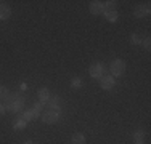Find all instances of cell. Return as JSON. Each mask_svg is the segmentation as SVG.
<instances>
[{"mask_svg": "<svg viewBox=\"0 0 151 144\" xmlns=\"http://www.w3.org/2000/svg\"><path fill=\"white\" fill-rule=\"evenodd\" d=\"M60 115H61V109L60 107H55V109L47 110V112L42 115V120H44L45 123H56L58 118H60Z\"/></svg>", "mask_w": 151, "mask_h": 144, "instance_id": "cell-1", "label": "cell"}, {"mask_svg": "<svg viewBox=\"0 0 151 144\" xmlns=\"http://www.w3.org/2000/svg\"><path fill=\"white\" fill-rule=\"evenodd\" d=\"M109 71H111V74H113V77H121V75L125 72V63L122 59L113 61V63H111Z\"/></svg>", "mask_w": 151, "mask_h": 144, "instance_id": "cell-2", "label": "cell"}, {"mask_svg": "<svg viewBox=\"0 0 151 144\" xmlns=\"http://www.w3.org/2000/svg\"><path fill=\"white\" fill-rule=\"evenodd\" d=\"M103 74H105V66L101 63H95L90 66V75L93 78H101Z\"/></svg>", "mask_w": 151, "mask_h": 144, "instance_id": "cell-3", "label": "cell"}, {"mask_svg": "<svg viewBox=\"0 0 151 144\" xmlns=\"http://www.w3.org/2000/svg\"><path fill=\"white\" fill-rule=\"evenodd\" d=\"M90 11L93 14H101L105 13V3L103 2H98V0H95V2L90 3Z\"/></svg>", "mask_w": 151, "mask_h": 144, "instance_id": "cell-4", "label": "cell"}, {"mask_svg": "<svg viewBox=\"0 0 151 144\" xmlns=\"http://www.w3.org/2000/svg\"><path fill=\"white\" fill-rule=\"evenodd\" d=\"M134 14H135V18H145V16H148V14H150V5H145V6L138 5V6H135Z\"/></svg>", "mask_w": 151, "mask_h": 144, "instance_id": "cell-5", "label": "cell"}, {"mask_svg": "<svg viewBox=\"0 0 151 144\" xmlns=\"http://www.w3.org/2000/svg\"><path fill=\"white\" fill-rule=\"evenodd\" d=\"M116 83V80H114V77H111V75H106V77H101V82H100V85H101L103 90H111Z\"/></svg>", "mask_w": 151, "mask_h": 144, "instance_id": "cell-6", "label": "cell"}, {"mask_svg": "<svg viewBox=\"0 0 151 144\" xmlns=\"http://www.w3.org/2000/svg\"><path fill=\"white\" fill-rule=\"evenodd\" d=\"M12 14V8H10L6 3H0V19H6V18Z\"/></svg>", "mask_w": 151, "mask_h": 144, "instance_id": "cell-7", "label": "cell"}, {"mask_svg": "<svg viewBox=\"0 0 151 144\" xmlns=\"http://www.w3.org/2000/svg\"><path fill=\"white\" fill-rule=\"evenodd\" d=\"M39 99H40L42 104L48 103V99H50V91H48V88H40V90H39Z\"/></svg>", "mask_w": 151, "mask_h": 144, "instance_id": "cell-8", "label": "cell"}, {"mask_svg": "<svg viewBox=\"0 0 151 144\" xmlns=\"http://www.w3.org/2000/svg\"><path fill=\"white\" fill-rule=\"evenodd\" d=\"M105 18L109 23H114V21H117V11L116 10H105Z\"/></svg>", "mask_w": 151, "mask_h": 144, "instance_id": "cell-9", "label": "cell"}, {"mask_svg": "<svg viewBox=\"0 0 151 144\" xmlns=\"http://www.w3.org/2000/svg\"><path fill=\"white\" fill-rule=\"evenodd\" d=\"M73 144H85V136L82 135V133H76V135H73Z\"/></svg>", "mask_w": 151, "mask_h": 144, "instance_id": "cell-10", "label": "cell"}, {"mask_svg": "<svg viewBox=\"0 0 151 144\" xmlns=\"http://www.w3.org/2000/svg\"><path fill=\"white\" fill-rule=\"evenodd\" d=\"M29 110H31L32 117H34V118H37V117H39V114H40V110H42V103L34 104V106H32V109H29Z\"/></svg>", "mask_w": 151, "mask_h": 144, "instance_id": "cell-11", "label": "cell"}, {"mask_svg": "<svg viewBox=\"0 0 151 144\" xmlns=\"http://www.w3.org/2000/svg\"><path fill=\"white\" fill-rule=\"evenodd\" d=\"M134 141L135 144H143V130H137L134 133Z\"/></svg>", "mask_w": 151, "mask_h": 144, "instance_id": "cell-12", "label": "cell"}, {"mask_svg": "<svg viewBox=\"0 0 151 144\" xmlns=\"http://www.w3.org/2000/svg\"><path fill=\"white\" fill-rule=\"evenodd\" d=\"M58 103H60V98H58V96H50L48 104L52 106V109H55V107H60V106H58Z\"/></svg>", "mask_w": 151, "mask_h": 144, "instance_id": "cell-13", "label": "cell"}, {"mask_svg": "<svg viewBox=\"0 0 151 144\" xmlns=\"http://www.w3.org/2000/svg\"><path fill=\"white\" fill-rule=\"evenodd\" d=\"M130 42L134 43V45H140V43L143 42V38H142V35H138V34H132Z\"/></svg>", "mask_w": 151, "mask_h": 144, "instance_id": "cell-14", "label": "cell"}, {"mask_svg": "<svg viewBox=\"0 0 151 144\" xmlns=\"http://www.w3.org/2000/svg\"><path fill=\"white\" fill-rule=\"evenodd\" d=\"M81 85H82V80L79 77H74L73 80H71V86H73V88H79Z\"/></svg>", "mask_w": 151, "mask_h": 144, "instance_id": "cell-15", "label": "cell"}, {"mask_svg": "<svg viewBox=\"0 0 151 144\" xmlns=\"http://www.w3.org/2000/svg\"><path fill=\"white\" fill-rule=\"evenodd\" d=\"M24 127H26V120H21V118L16 122L15 125H13V128H16V130H19V128H24Z\"/></svg>", "mask_w": 151, "mask_h": 144, "instance_id": "cell-16", "label": "cell"}, {"mask_svg": "<svg viewBox=\"0 0 151 144\" xmlns=\"http://www.w3.org/2000/svg\"><path fill=\"white\" fill-rule=\"evenodd\" d=\"M6 96H8V90H6L5 86H0V99L6 98Z\"/></svg>", "mask_w": 151, "mask_h": 144, "instance_id": "cell-17", "label": "cell"}, {"mask_svg": "<svg viewBox=\"0 0 151 144\" xmlns=\"http://www.w3.org/2000/svg\"><path fill=\"white\" fill-rule=\"evenodd\" d=\"M150 37H146V38H143V46H145L146 50H150Z\"/></svg>", "mask_w": 151, "mask_h": 144, "instance_id": "cell-18", "label": "cell"}, {"mask_svg": "<svg viewBox=\"0 0 151 144\" xmlns=\"http://www.w3.org/2000/svg\"><path fill=\"white\" fill-rule=\"evenodd\" d=\"M3 112H5V106H3L2 103H0V115H2Z\"/></svg>", "mask_w": 151, "mask_h": 144, "instance_id": "cell-19", "label": "cell"}, {"mask_svg": "<svg viewBox=\"0 0 151 144\" xmlns=\"http://www.w3.org/2000/svg\"><path fill=\"white\" fill-rule=\"evenodd\" d=\"M24 144H32V141H26V143H24Z\"/></svg>", "mask_w": 151, "mask_h": 144, "instance_id": "cell-20", "label": "cell"}]
</instances>
